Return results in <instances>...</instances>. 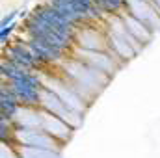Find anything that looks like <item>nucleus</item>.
Instances as JSON below:
<instances>
[{
    "label": "nucleus",
    "mask_w": 160,
    "mask_h": 158,
    "mask_svg": "<svg viewBox=\"0 0 160 158\" xmlns=\"http://www.w3.org/2000/svg\"><path fill=\"white\" fill-rule=\"evenodd\" d=\"M58 71L63 77H67L69 80H73L75 84H78L80 87H84L86 91H89L93 97H97L106 87V84L110 82V77H106L104 73L97 71L95 67L80 62V60L73 58V56H69L58 67Z\"/></svg>",
    "instance_id": "f257e3e1"
},
{
    "label": "nucleus",
    "mask_w": 160,
    "mask_h": 158,
    "mask_svg": "<svg viewBox=\"0 0 160 158\" xmlns=\"http://www.w3.org/2000/svg\"><path fill=\"white\" fill-rule=\"evenodd\" d=\"M6 84V82H2ZM11 93L17 97L21 106H39L41 102V93H43V82H41L39 71L38 73H28L26 77L6 84Z\"/></svg>",
    "instance_id": "f03ea898"
},
{
    "label": "nucleus",
    "mask_w": 160,
    "mask_h": 158,
    "mask_svg": "<svg viewBox=\"0 0 160 158\" xmlns=\"http://www.w3.org/2000/svg\"><path fill=\"white\" fill-rule=\"evenodd\" d=\"M13 143L19 145V147L47 149V151H56V153H62V147H63V143L54 140L43 128H15Z\"/></svg>",
    "instance_id": "7ed1b4c3"
},
{
    "label": "nucleus",
    "mask_w": 160,
    "mask_h": 158,
    "mask_svg": "<svg viewBox=\"0 0 160 158\" xmlns=\"http://www.w3.org/2000/svg\"><path fill=\"white\" fill-rule=\"evenodd\" d=\"M71 56L80 60V62H84V63H88V65H91V67H95L97 71L104 73L110 78L123 67L108 50H82V48L75 47Z\"/></svg>",
    "instance_id": "20e7f679"
},
{
    "label": "nucleus",
    "mask_w": 160,
    "mask_h": 158,
    "mask_svg": "<svg viewBox=\"0 0 160 158\" xmlns=\"http://www.w3.org/2000/svg\"><path fill=\"white\" fill-rule=\"evenodd\" d=\"M75 47L82 50H108V37L102 24H86L75 32Z\"/></svg>",
    "instance_id": "39448f33"
},
{
    "label": "nucleus",
    "mask_w": 160,
    "mask_h": 158,
    "mask_svg": "<svg viewBox=\"0 0 160 158\" xmlns=\"http://www.w3.org/2000/svg\"><path fill=\"white\" fill-rule=\"evenodd\" d=\"M4 60L11 62V63L22 67V69L34 71V73L41 71V65L38 63V60L34 58V54L30 52L26 41H22V39L8 41V45H4Z\"/></svg>",
    "instance_id": "423d86ee"
},
{
    "label": "nucleus",
    "mask_w": 160,
    "mask_h": 158,
    "mask_svg": "<svg viewBox=\"0 0 160 158\" xmlns=\"http://www.w3.org/2000/svg\"><path fill=\"white\" fill-rule=\"evenodd\" d=\"M125 11L142 21L153 34L160 30V13L153 0H125Z\"/></svg>",
    "instance_id": "0eeeda50"
},
{
    "label": "nucleus",
    "mask_w": 160,
    "mask_h": 158,
    "mask_svg": "<svg viewBox=\"0 0 160 158\" xmlns=\"http://www.w3.org/2000/svg\"><path fill=\"white\" fill-rule=\"evenodd\" d=\"M32 15L34 17H38L41 19L43 22H47V24H50L52 28H56V30H60V32H63V34H69V36H73L75 37V32H77V26H73L62 13H58L52 6H48L47 2H43L39 4L38 7H34V11H32Z\"/></svg>",
    "instance_id": "6e6552de"
},
{
    "label": "nucleus",
    "mask_w": 160,
    "mask_h": 158,
    "mask_svg": "<svg viewBox=\"0 0 160 158\" xmlns=\"http://www.w3.org/2000/svg\"><path fill=\"white\" fill-rule=\"evenodd\" d=\"M45 132H48L54 140H58L60 143H65L71 136H73V130L63 119H60L58 116H52L48 112L43 110V126H41Z\"/></svg>",
    "instance_id": "1a4fd4ad"
},
{
    "label": "nucleus",
    "mask_w": 160,
    "mask_h": 158,
    "mask_svg": "<svg viewBox=\"0 0 160 158\" xmlns=\"http://www.w3.org/2000/svg\"><path fill=\"white\" fill-rule=\"evenodd\" d=\"M15 128H41L43 126V110L39 106H21L15 117L11 119Z\"/></svg>",
    "instance_id": "9d476101"
},
{
    "label": "nucleus",
    "mask_w": 160,
    "mask_h": 158,
    "mask_svg": "<svg viewBox=\"0 0 160 158\" xmlns=\"http://www.w3.org/2000/svg\"><path fill=\"white\" fill-rule=\"evenodd\" d=\"M121 19H123V24L127 26V30L132 34V37L138 41L142 47L145 45V43H149L151 41V37H153V32L142 22V21H138L136 17H132L130 13H127V11H123V13H119Z\"/></svg>",
    "instance_id": "9b49d317"
},
{
    "label": "nucleus",
    "mask_w": 160,
    "mask_h": 158,
    "mask_svg": "<svg viewBox=\"0 0 160 158\" xmlns=\"http://www.w3.org/2000/svg\"><path fill=\"white\" fill-rule=\"evenodd\" d=\"M0 104H2V117H8V119H13L15 117V114L19 112V108H21V104H19V101H17V97L11 93V89L6 86V84H2V91H0Z\"/></svg>",
    "instance_id": "f8f14e48"
},
{
    "label": "nucleus",
    "mask_w": 160,
    "mask_h": 158,
    "mask_svg": "<svg viewBox=\"0 0 160 158\" xmlns=\"http://www.w3.org/2000/svg\"><path fill=\"white\" fill-rule=\"evenodd\" d=\"M19 156L21 158H60V153L56 151H47V149H34V147H19Z\"/></svg>",
    "instance_id": "ddd939ff"
},
{
    "label": "nucleus",
    "mask_w": 160,
    "mask_h": 158,
    "mask_svg": "<svg viewBox=\"0 0 160 158\" xmlns=\"http://www.w3.org/2000/svg\"><path fill=\"white\" fill-rule=\"evenodd\" d=\"M0 158H21L19 156V151H17V145L13 141H2V145H0Z\"/></svg>",
    "instance_id": "4468645a"
},
{
    "label": "nucleus",
    "mask_w": 160,
    "mask_h": 158,
    "mask_svg": "<svg viewBox=\"0 0 160 158\" xmlns=\"http://www.w3.org/2000/svg\"><path fill=\"white\" fill-rule=\"evenodd\" d=\"M153 4L157 6V9H158V13H160V0H153Z\"/></svg>",
    "instance_id": "2eb2a0df"
}]
</instances>
